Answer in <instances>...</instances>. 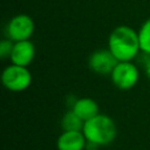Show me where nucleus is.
I'll list each match as a JSON object with an SVG mask.
<instances>
[{"mask_svg":"<svg viewBox=\"0 0 150 150\" xmlns=\"http://www.w3.org/2000/svg\"><path fill=\"white\" fill-rule=\"evenodd\" d=\"M108 49L117 61H132L141 52L138 33L127 25L117 26L108 36Z\"/></svg>","mask_w":150,"mask_h":150,"instance_id":"nucleus-1","label":"nucleus"},{"mask_svg":"<svg viewBox=\"0 0 150 150\" xmlns=\"http://www.w3.org/2000/svg\"><path fill=\"white\" fill-rule=\"evenodd\" d=\"M82 132L88 143L95 146H102L110 144L115 139L117 129L111 117L104 114H97L84 122Z\"/></svg>","mask_w":150,"mask_h":150,"instance_id":"nucleus-2","label":"nucleus"},{"mask_svg":"<svg viewBox=\"0 0 150 150\" xmlns=\"http://www.w3.org/2000/svg\"><path fill=\"white\" fill-rule=\"evenodd\" d=\"M1 82L7 90L20 93L28 89L32 84V74L27 67L11 63L2 70Z\"/></svg>","mask_w":150,"mask_h":150,"instance_id":"nucleus-3","label":"nucleus"},{"mask_svg":"<svg viewBox=\"0 0 150 150\" xmlns=\"http://www.w3.org/2000/svg\"><path fill=\"white\" fill-rule=\"evenodd\" d=\"M112 84L120 90L132 89L139 79V70L132 61H118L110 74Z\"/></svg>","mask_w":150,"mask_h":150,"instance_id":"nucleus-4","label":"nucleus"},{"mask_svg":"<svg viewBox=\"0 0 150 150\" xmlns=\"http://www.w3.org/2000/svg\"><path fill=\"white\" fill-rule=\"evenodd\" d=\"M35 29L34 21L28 14H16L14 15L6 26V35L12 41H23L29 40Z\"/></svg>","mask_w":150,"mask_h":150,"instance_id":"nucleus-5","label":"nucleus"},{"mask_svg":"<svg viewBox=\"0 0 150 150\" xmlns=\"http://www.w3.org/2000/svg\"><path fill=\"white\" fill-rule=\"evenodd\" d=\"M117 59L111 54V52L105 49H97L93 52L88 59V67L91 71L98 75H110L115 66L117 64Z\"/></svg>","mask_w":150,"mask_h":150,"instance_id":"nucleus-6","label":"nucleus"},{"mask_svg":"<svg viewBox=\"0 0 150 150\" xmlns=\"http://www.w3.org/2000/svg\"><path fill=\"white\" fill-rule=\"evenodd\" d=\"M35 57V46L30 40L16 41L13 45V49L9 56L11 63L28 67Z\"/></svg>","mask_w":150,"mask_h":150,"instance_id":"nucleus-7","label":"nucleus"},{"mask_svg":"<svg viewBox=\"0 0 150 150\" xmlns=\"http://www.w3.org/2000/svg\"><path fill=\"white\" fill-rule=\"evenodd\" d=\"M57 150H84L87 138L82 131H62L56 139Z\"/></svg>","mask_w":150,"mask_h":150,"instance_id":"nucleus-8","label":"nucleus"},{"mask_svg":"<svg viewBox=\"0 0 150 150\" xmlns=\"http://www.w3.org/2000/svg\"><path fill=\"white\" fill-rule=\"evenodd\" d=\"M71 110L83 121H88L96 116L98 112V105L97 103L90 98V97H81L74 101L71 105Z\"/></svg>","mask_w":150,"mask_h":150,"instance_id":"nucleus-9","label":"nucleus"},{"mask_svg":"<svg viewBox=\"0 0 150 150\" xmlns=\"http://www.w3.org/2000/svg\"><path fill=\"white\" fill-rule=\"evenodd\" d=\"M84 122L70 109L63 114L61 118L62 131H82Z\"/></svg>","mask_w":150,"mask_h":150,"instance_id":"nucleus-10","label":"nucleus"},{"mask_svg":"<svg viewBox=\"0 0 150 150\" xmlns=\"http://www.w3.org/2000/svg\"><path fill=\"white\" fill-rule=\"evenodd\" d=\"M138 33V41H139V48L141 52L144 55L150 56V18L146 19L139 29L137 30Z\"/></svg>","mask_w":150,"mask_h":150,"instance_id":"nucleus-11","label":"nucleus"},{"mask_svg":"<svg viewBox=\"0 0 150 150\" xmlns=\"http://www.w3.org/2000/svg\"><path fill=\"white\" fill-rule=\"evenodd\" d=\"M13 45H14V41H12L8 38L1 40V42H0V57L1 59H4V60L9 59L12 49H13Z\"/></svg>","mask_w":150,"mask_h":150,"instance_id":"nucleus-12","label":"nucleus"},{"mask_svg":"<svg viewBox=\"0 0 150 150\" xmlns=\"http://www.w3.org/2000/svg\"><path fill=\"white\" fill-rule=\"evenodd\" d=\"M145 56H146V61L144 63V71H145L146 77L150 80V56H148V55H145Z\"/></svg>","mask_w":150,"mask_h":150,"instance_id":"nucleus-13","label":"nucleus"}]
</instances>
